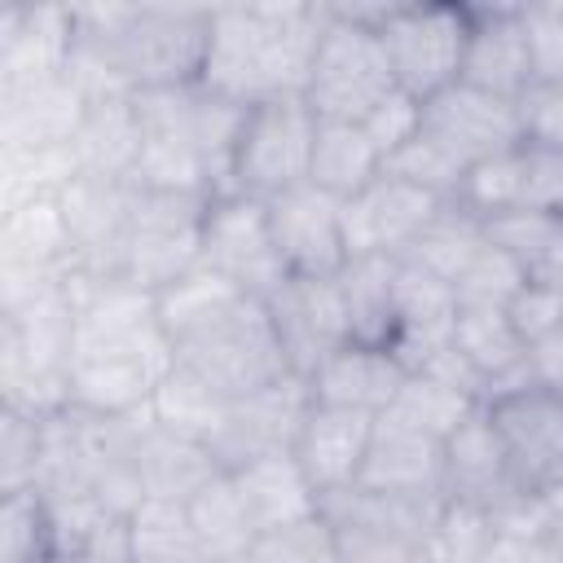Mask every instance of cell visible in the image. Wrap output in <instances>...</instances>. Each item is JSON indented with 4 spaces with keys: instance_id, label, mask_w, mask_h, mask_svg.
Segmentation results:
<instances>
[{
    "instance_id": "41",
    "label": "cell",
    "mask_w": 563,
    "mask_h": 563,
    "mask_svg": "<svg viewBox=\"0 0 563 563\" xmlns=\"http://www.w3.org/2000/svg\"><path fill=\"white\" fill-rule=\"evenodd\" d=\"M497 541H501V532H497L488 510H475V506H462V501H444L427 550H431L435 563H488Z\"/></svg>"
},
{
    "instance_id": "44",
    "label": "cell",
    "mask_w": 563,
    "mask_h": 563,
    "mask_svg": "<svg viewBox=\"0 0 563 563\" xmlns=\"http://www.w3.org/2000/svg\"><path fill=\"white\" fill-rule=\"evenodd\" d=\"M519 286H523V273L515 268V260L501 255L493 242H484V251L453 282V295H457V308H497V312H506V303L519 295Z\"/></svg>"
},
{
    "instance_id": "13",
    "label": "cell",
    "mask_w": 563,
    "mask_h": 563,
    "mask_svg": "<svg viewBox=\"0 0 563 563\" xmlns=\"http://www.w3.org/2000/svg\"><path fill=\"white\" fill-rule=\"evenodd\" d=\"M308 409H312V391H308L303 378L290 374V378H282V383H273L264 391L229 400L216 435L207 440V449L220 462V471H238V466H246L255 457L290 453Z\"/></svg>"
},
{
    "instance_id": "45",
    "label": "cell",
    "mask_w": 563,
    "mask_h": 563,
    "mask_svg": "<svg viewBox=\"0 0 563 563\" xmlns=\"http://www.w3.org/2000/svg\"><path fill=\"white\" fill-rule=\"evenodd\" d=\"M515 180L519 207L515 211H563V150L541 141L515 145Z\"/></svg>"
},
{
    "instance_id": "11",
    "label": "cell",
    "mask_w": 563,
    "mask_h": 563,
    "mask_svg": "<svg viewBox=\"0 0 563 563\" xmlns=\"http://www.w3.org/2000/svg\"><path fill=\"white\" fill-rule=\"evenodd\" d=\"M211 198L198 194H163L141 189L132 216V246H128V282L145 290H163L176 277L198 268L202 251V220Z\"/></svg>"
},
{
    "instance_id": "38",
    "label": "cell",
    "mask_w": 563,
    "mask_h": 563,
    "mask_svg": "<svg viewBox=\"0 0 563 563\" xmlns=\"http://www.w3.org/2000/svg\"><path fill=\"white\" fill-rule=\"evenodd\" d=\"M202 545L189 528L185 506L141 501L132 510V563H202Z\"/></svg>"
},
{
    "instance_id": "6",
    "label": "cell",
    "mask_w": 563,
    "mask_h": 563,
    "mask_svg": "<svg viewBox=\"0 0 563 563\" xmlns=\"http://www.w3.org/2000/svg\"><path fill=\"white\" fill-rule=\"evenodd\" d=\"M369 22L405 97L427 101L462 79L471 4H369Z\"/></svg>"
},
{
    "instance_id": "51",
    "label": "cell",
    "mask_w": 563,
    "mask_h": 563,
    "mask_svg": "<svg viewBox=\"0 0 563 563\" xmlns=\"http://www.w3.org/2000/svg\"><path fill=\"white\" fill-rule=\"evenodd\" d=\"M75 563H132V515L110 510L79 545Z\"/></svg>"
},
{
    "instance_id": "16",
    "label": "cell",
    "mask_w": 563,
    "mask_h": 563,
    "mask_svg": "<svg viewBox=\"0 0 563 563\" xmlns=\"http://www.w3.org/2000/svg\"><path fill=\"white\" fill-rule=\"evenodd\" d=\"M449 198L409 185L391 172H383L374 185H365L356 198L343 202V233H347V260L352 255H405L413 238L440 216Z\"/></svg>"
},
{
    "instance_id": "18",
    "label": "cell",
    "mask_w": 563,
    "mask_h": 563,
    "mask_svg": "<svg viewBox=\"0 0 563 563\" xmlns=\"http://www.w3.org/2000/svg\"><path fill=\"white\" fill-rule=\"evenodd\" d=\"M440 493H444V501L488 510L493 523L506 510H515L519 501H528V493L515 484V471L501 453V440H497L484 405L444 435V488Z\"/></svg>"
},
{
    "instance_id": "48",
    "label": "cell",
    "mask_w": 563,
    "mask_h": 563,
    "mask_svg": "<svg viewBox=\"0 0 563 563\" xmlns=\"http://www.w3.org/2000/svg\"><path fill=\"white\" fill-rule=\"evenodd\" d=\"M523 18H528V40H532L537 84L563 88V4H523Z\"/></svg>"
},
{
    "instance_id": "28",
    "label": "cell",
    "mask_w": 563,
    "mask_h": 563,
    "mask_svg": "<svg viewBox=\"0 0 563 563\" xmlns=\"http://www.w3.org/2000/svg\"><path fill=\"white\" fill-rule=\"evenodd\" d=\"M79 172L97 176H132L141 158V114L132 92H106L88 101V114L70 141Z\"/></svg>"
},
{
    "instance_id": "32",
    "label": "cell",
    "mask_w": 563,
    "mask_h": 563,
    "mask_svg": "<svg viewBox=\"0 0 563 563\" xmlns=\"http://www.w3.org/2000/svg\"><path fill=\"white\" fill-rule=\"evenodd\" d=\"M0 255H4L0 268H35V273H66V268H75L57 198H31V202L4 211Z\"/></svg>"
},
{
    "instance_id": "19",
    "label": "cell",
    "mask_w": 563,
    "mask_h": 563,
    "mask_svg": "<svg viewBox=\"0 0 563 563\" xmlns=\"http://www.w3.org/2000/svg\"><path fill=\"white\" fill-rule=\"evenodd\" d=\"M88 92L84 84L66 75H48L35 84L0 88V132H4V154H26V150H57L70 145L84 114H88Z\"/></svg>"
},
{
    "instance_id": "50",
    "label": "cell",
    "mask_w": 563,
    "mask_h": 563,
    "mask_svg": "<svg viewBox=\"0 0 563 563\" xmlns=\"http://www.w3.org/2000/svg\"><path fill=\"white\" fill-rule=\"evenodd\" d=\"M418 110H422V101H413V97H405V92H396V97H387L361 128L374 136V145L383 150V158H391L413 132H418Z\"/></svg>"
},
{
    "instance_id": "22",
    "label": "cell",
    "mask_w": 563,
    "mask_h": 563,
    "mask_svg": "<svg viewBox=\"0 0 563 563\" xmlns=\"http://www.w3.org/2000/svg\"><path fill=\"white\" fill-rule=\"evenodd\" d=\"M409 369L396 361L391 347L374 343H343L330 352L303 383L312 391V405H339V409H361V413H387L396 391L405 387Z\"/></svg>"
},
{
    "instance_id": "23",
    "label": "cell",
    "mask_w": 563,
    "mask_h": 563,
    "mask_svg": "<svg viewBox=\"0 0 563 563\" xmlns=\"http://www.w3.org/2000/svg\"><path fill=\"white\" fill-rule=\"evenodd\" d=\"M361 488L400 493V497H444V440L413 431L405 422L378 418L374 440L361 466Z\"/></svg>"
},
{
    "instance_id": "52",
    "label": "cell",
    "mask_w": 563,
    "mask_h": 563,
    "mask_svg": "<svg viewBox=\"0 0 563 563\" xmlns=\"http://www.w3.org/2000/svg\"><path fill=\"white\" fill-rule=\"evenodd\" d=\"M528 374H532L537 387L563 396V330L528 343Z\"/></svg>"
},
{
    "instance_id": "20",
    "label": "cell",
    "mask_w": 563,
    "mask_h": 563,
    "mask_svg": "<svg viewBox=\"0 0 563 563\" xmlns=\"http://www.w3.org/2000/svg\"><path fill=\"white\" fill-rule=\"evenodd\" d=\"M374 413L361 409H339V405H312L299 440H295V462L303 466V475L312 479V488L321 493V501L330 493H343L361 479L369 440H374Z\"/></svg>"
},
{
    "instance_id": "43",
    "label": "cell",
    "mask_w": 563,
    "mask_h": 563,
    "mask_svg": "<svg viewBox=\"0 0 563 563\" xmlns=\"http://www.w3.org/2000/svg\"><path fill=\"white\" fill-rule=\"evenodd\" d=\"M251 563H339V532L325 515L260 532L251 541Z\"/></svg>"
},
{
    "instance_id": "54",
    "label": "cell",
    "mask_w": 563,
    "mask_h": 563,
    "mask_svg": "<svg viewBox=\"0 0 563 563\" xmlns=\"http://www.w3.org/2000/svg\"><path fill=\"white\" fill-rule=\"evenodd\" d=\"M40 563H70V559H62V554H53V559H40Z\"/></svg>"
},
{
    "instance_id": "47",
    "label": "cell",
    "mask_w": 563,
    "mask_h": 563,
    "mask_svg": "<svg viewBox=\"0 0 563 563\" xmlns=\"http://www.w3.org/2000/svg\"><path fill=\"white\" fill-rule=\"evenodd\" d=\"M339 532V563H431V550L409 537L334 528Z\"/></svg>"
},
{
    "instance_id": "4",
    "label": "cell",
    "mask_w": 563,
    "mask_h": 563,
    "mask_svg": "<svg viewBox=\"0 0 563 563\" xmlns=\"http://www.w3.org/2000/svg\"><path fill=\"white\" fill-rule=\"evenodd\" d=\"M396 92L369 4H325V31L303 88L312 114L321 123H365Z\"/></svg>"
},
{
    "instance_id": "9",
    "label": "cell",
    "mask_w": 563,
    "mask_h": 563,
    "mask_svg": "<svg viewBox=\"0 0 563 563\" xmlns=\"http://www.w3.org/2000/svg\"><path fill=\"white\" fill-rule=\"evenodd\" d=\"M418 136L431 150H440L466 176L475 163L515 150L523 141V123H519V106L515 101H501V97L479 92V88L457 79L453 88H444V92L422 101Z\"/></svg>"
},
{
    "instance_id": "29",
    "label": "cell",
    "mask_w": 563,
    "mask_h": 563,
    "mask_svg": "<svg viewBox=\"0 0 563 563\" xmlns=\"http://www.w3.org/2000/svg\"><path fill=\"white\" fill-rule=\"evenodd\" d=\"M444 497H400V493H374V488H343L321 501V515L334 528H361V532H387L409 541H431V528L440 519Z\"/></svg>"
},
{
    "instance_id": "17",
    "label": "cell",
    "mask_w": 563,
    "mask_h": 563,
    "mask_svg": "<svg viewBox=\"0 0 563 563\" xmlns=\"http://www.w3.org/2000/svg\"><path fill=\"white\" fill-rule=\"evenodd\" d=\"M462 84L501 101H523L537 88V62L523 4H471V35L462 57Z\"/></svg>"
},
{
    "instance_id": "40",
    "label": "cell",
    "mask_w": 563,
    "mask_h": 563,
    "mask_svg": "<svg viewBox=\"0 0 563 563\" xmlns=\"http://www.w3.org/2000/svg\"><path fill=\"white\" fill-rule=\"evenodd\" d=\"M53 559V515L40 488L0 493V563Z\"/></svg>"
},
{
    "instance_id": "35",
    "label": "cell",
    "mask_w": 563,
    "mask_h": 563,
    "mask_svg": "<svg viewBox=\"0 0 563 563\" xmlns=\"http://www.w3.org/2000/svg\"><path fill=\"white\" fill-rule=\"evenodd\" d=\"M484 242H488L484 220H475L457 202H444L440 216L413 238V246L400 260H409V264H418V268H427V273H435L453 286L462 277V268L484 251Z\"/></svg>"
},
{
    "instance_id": "25",
    "label": "cell",
    "mask_w": 563,
    "mask_h": 563,
    "mask_svg": "<svg viewBox=\"0 0 563 563\" xmlns=\"http://www.w3.org/2000/svg\"><path fill=\"white\" fill-rule=\"evenodd\" d=\"M453 347L475 369V378L484 387V405L493 396H506V391H519V387L532 383V374H528V343L519 339L510 317L497 312V308H457V317H453Z\"/></svg>"
},
{
    "instance_id": "37",
    "label": "cell",
    "mask_w": 563,
    "mask_h": 563,
    "mask_svg": "<svg viewBox=\"0 0 563 563\" xmlns=\"http://www.w3.org/2000/svg\"><path fill=\"white\" fill-rule=\"evenodd\" d=\"M475 409H479V400H471L466 391H457V387H449L431 374H409L405 387L396 391V400L387 405V413H378V418H391V422H405L413 431H427V435L444 440Z\"/></svg>"
},
{
    "instance_id": "8",
    "label": "cell",
    "mask_w": 563,
    "mask_h": 563,
    "mask_svg": "<svg viewBox=\"0 0 563 563\" xmlns=\"http://www.w3.org/2000/svg\"><path fill=\"white\" fill-rule=\"evenodd\" d=\"M136 194L141 185L132 176H97V172H79L57 194L75 273L97 277V282L128 273Z\"/></svg>"
},
{
    "instance_id": "30",
    "label": "cell",
    "mask_w": 563,
    "mask_h": 563,
    "mask_svg": "<svg viewBox=\"0 0 563 563\" xmlns=\"http://www.w3.org/2000/svg\"><path fill=\"white\" fill-rule=\"evenodd\" d=\"M334 282H339V295L347 308L352 343L391 347V339H396V255H352Z\"/></svg>"
},
{
    "instance_id": "55",
    "label": "cell",
    "mask_w": 563,
    "mask_h": 563,
    "mask_svg": "<svg viewBox=\"0 0 563 563\" xmlns=\"http://www.w3.org/2000/svg\"><path fill=\"white\" fill-rule=\"evenodd\" d=\"M431 563H435V559H431Z\"/></svg>"
},
{
    "instance_id": "31",
    "label": "cell",
    "mask_w": 563,
    "mask_h": 563,
    "mask_svg": "<svg viewBox=\"0 0 563 563\" xmlns=\"http://www.w3.org/2000/svg\"><path fill=\"white\" fill-rule=\"evenodd\" d=\"M488 242L515 260L523 282L563 290V211H506L484 224Z\"/></svg>"
},
{
    "instance_id": "26",
    "label": "cell",
    "mask_w": 563,
    "mask_h": 563,
    "mask_svg": "<svg viewBox=\"0 0 563 563\" xmlns=\"http://www.w3.org/2000/svg\"><path fill=\"white\" fill-rule=\"evenodd\" d=\"M167 369L172 365L132 356H75L66 369V405L97 418L141 413L150 409V396Z\"/></svg>"
},
{
    "instance_id": "39",
    "label": "cell",
    "mask_w": 563,
    "mask_h": 563,
    "mask_svg": "<svg viewBox=\"0 0 563 563\" xmlns=\"http://www.w3.org/2000/svg\"><path fill=\"white\" fill-rule=\"evenodd\" d=\"M238 295H242L238 286H229L224 277H216L211 268L198 264L194 273H185V277H176L172 286L154 290V303H158V321H163L167 339H180L185 330L202 325V321L216 317L224 303H233Z\"/></svg>"
},
{
    "instance_id": "53",
    "label": "cell",
    "mask_w": 563,
    "mask_h": 563,
    "mask_svg": "<svg viewBox=\"0 0 563 563\" xmlns=\"http://www.w3.org/2000/svg\"><path fill=\"white\" fill-rule=\"evenodd\" d=\"M202 563H251V554H216V559H202Z\"/></svg>"
},
{
    "instance_id": "2",
    "label": "cell",
    "mask_w": 563,
    "mask_h": 563,
    "mask_svg": "<svg viewBox=\"0 0 563 563\" xmlns=\"http://www.w3.org/2000/svg\"><path fill=\"white\" fill-rule=\"evenodd\" d=\"M141 158L132 180L163 194H233V150L246 106L194 84L136 92Z\"/></svg>"
},
{
    "instance_id": "34",
    "label": "cell",
    "mask_w": 563,
    "mask_h": 563,
    "mask_svg": "<svg viewBox=\"0 0 563 563\" xmlns=\"http://www.w3.org/2000/svg\"><path fill=\"white\" fill-rule=\"evenodd\" d=\"M185 515H189V528L202 545L207 559L216 554H246L251 541H255V528H251V515L242 506V493L233 484L229 471H220L216 479H207L189 501H185Z\"/></svg>"
},
{
    "instance_id": "15",
    "label": "cell",
    "mask_w": 563,
    "mask_h": 563,
    "mask_svg": "<svg viewBox=\"0 0 563 563\" xmlns=\"http://www.w3.org/2000/svg\"><path fill=\"white\" fill-rule=\"evenodd\" d=\"M264 303L295 378H308L330 352L352 343L347 308L334 277H286Z\"/></svg>"
},
{
    "instance_id": "46",
    "label": "cell",
    "mask_w": 563,
    "mask_h": 563,
    "mask_svg": "<svg viewBox=\"0 0 563 563\" xmlns=\"http://www.w3.org/2000/svg\"><path fill=\"white\" fill-rule=\"evenodd\" d=\"M506 317H510V325L519 330L523 343H537V339L563 330V290L559 286L523 282L519 295L506 303Z\"/></svg>"
},
{
    "instance_id": "36",
    "label": "cell",
    "mask_w": 563,
    "mask_h": 563,
    "mask_svg": "<svg viewBox=\"0 0 563 563\" xmlns=\"http://www.w3.org/2000/svg\"><path fill=\"white\" fill-rule=\"evenodd\" d=\"M224 405H229V396H220L211 383H202L194 369H185L176 361H172V369L158 378V387L150 396V413L163 427H172V431H180L189 440H202V444L216 435V427L224 418Z\"/></svg>"
},
{
    "instance_id": "21",
    "label": "cell",
    "mask_w": 563,
    "mask_h": 563,
    "mask_svg": "<svg viewBox=\"0 0 563 563\" xmlns=\"http://www.w3.org/2000/svg\"><path fill=\"white\" fill-rule=\"evenodd\" d=\"M136 479H141V501H176L185 506L207 479L220 475V462L202 440H189L172 427H163L150 409L136 413Z\"/></svg>"
},
{
    "instance_id": "12",
    "label": "cell",
    "mask_w": 563,
    "mask_h": 563,
    "mask_svg": "<svg viewBox=\"0 0 563 563\" xmlns=\"http://www.w3.org/2000/svg\"><path fill=\"white\" fill-rule=\"evenodd\" d=\"M515 484L528 497H550L563 484V396L528 383L484 405Z\"/></svg>"
},
{
    "instance_id": "27",
    "label": "cell",
    "mask_w": 563,
    "mask_h": 563,
    "mask_svg": "<svg viewBox=\"0 0 563 563\" xmlns=\"http://www.w3.org/2000/svg\"><path fill=\"white\" fill-rule=\"evenodd\" d=\"M229 475H233V484L242 493V506L251 515L255 537L321 515V493L312 488V479L303 475L295 453L255 457V462H246V466H238Z\"/></svg>"
},
{
    "instance_id": "5",
    "label": "cell",
    "mask_w": 563,
    "mask_h": 563,
    "mask_svg": "<svg viewBox=\"0 0 563 563\" xmlns=\"http://www.w3.org/2000/svg\"><path fill=\"white\" fill-rule=\"evenodd\" d=\"M172 361L194 369L202 383H211L229 400L290 378L286 352H282L273 317H268V303L255 295H238L233 303H224L202 325L172 339Z\"/></svg>"
},
{
    "instance_id": "24",
    "label": "cell",
    "mask_w": 563,
    "mask_h": 563,
    "mask_svg": "<svg viewBox=\"0 0 563 563\" xmlns=\"http://www.w3.org/2000/svg\"><path fill=\"white\" fill-rule=\"evenodd\" d=\"M70 9H9L0 22V88L70 70Z\"/></svg>"
},
{
    "instance_id": "7",
    "label": "cell",
    "mask_w": 563,
    "mask_h": 563,
    "mask_svg": "<svg viewBox=\"0 0 563 563\" xmlns=\"http://www.w3.org/2000/svg\"><path fill=\"white\" fill-rule=\"evenodd\" d=\"M321 119L303 97L255 101L242 114L238 150H233V194L277 198L308 180Z\"/></svg>"
},
{
    "instance_id": "14",
    "label": "cell",
    "mask_w": 563,
    "mask_h": 563,
    "mask_svg": "<svg viewBox=\"0 0 563 563\" xmlns=\"http://www.w3.org/2000/svg\"><path fill=\"white\" fill-rule=\"evenodd\" d=\"M264 211L286 277H339L347 264L343 198L303 180L277 198H264Z\"/></svg>"
},
{
    "instance_id": "3",
    "label": "cell",
    "mask_w": 563,
    "mask_h": 563,
    "mask_svg": "<svg viewBox=\"0 0 563 563\" xmlns=\"http://www.w3.org/2000/svg\"><path fill=\"white\" fill-rule=\"evenodd\" d=\"M321 31H325V4L211 9V40L198 84L238 106L303 97Z\"/></svg>"
},
{
    "instance_id": "49",
    "label": "cell",
    "mask_w": 563,
    "mask_h": 563,
    "mask_svg": "<svg viewBox=\"0 0 563 563\" xmlns=\"http://www.w3.org/2000/svg\"><path fill=\"white\" fill-rule=\"evenodd\" d=\"M519 123H523V141H541V145L563 150V88L559 84H537L519 101Z\"/></svg>"
},
{
    "instance_id": "33",
    "label": "cell",
    "mask_w": 563,
    "mask_h": 563,
    "mask_svg": "<svg viewBox=\"0 0 563 563\" xmlns=\"http://www.w3.org/2000/svg\"><path fill=\"white\" fill-rule=\"evenodd\" d=\"M387 158L374 145V136L361 123H321L317 128V150H312V172L308 180L334 198H356L365 185L383 176Z\"/></svg>"
},
{
    "instance_id": "10",
    "label": "cell",
    "mask_w": 563,
    "mask_h": 563,
    "mask_svg": "<svg viewBox=\"0 0 563 563\" xmlns=\"http://www.w3.org/2000/svg\"><path fill=\"white\" fill-rule=\"evenodd\" d=\"M198 264L211 268L216 277H224L229 286H238L242 295L268 299L282 282V255L273 246V229H268V211L260 198L251 194H220L207 207L202 220V251Z\"/></svg>"
},
{
    "instance_id": "1",
    "label": "cell",
    "mask_w": 563,
    "mask_h": 563,
    "mask_svg": "<svg viewBox=\"0 0 563 563\" xmlns=\"http://www.w3.org/2000/svg\"><path fill=\"white\" fill-rule=\"evenodd\" d=\"M70 75L88 97L150 92L202 75L211 9L185 4H75Z\"/></svg>"
},
{
    "instance_id": "42",
    "label": "cell",
    "mask_w": 563,
    "mask_h": 563,
    "mask_svg": "<svg viewBox=\"0 0 563 563\" xmlns=\"http://www.w3.org/2000/svg\"><path fill=\"white\" fill-rule=\"evenodd\" d=\"M44 453V413L4 405L0 409V493L35 488Z\"/></svg>"
}]
</instances>
